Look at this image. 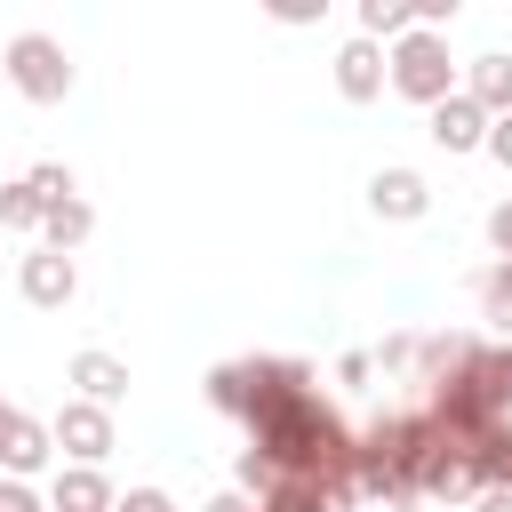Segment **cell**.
Instances as JSON below:
<instances>
[{
    "label": "cell",
    "mask_w": 512,
    "mask_h": 512,
    "mask_svg": "<svg viewBox=\"0 0 512 512\" xmlns=\"http://www.w3.org/2000/svg\"><path fill=\"white\" fill-rule=\"evenodd\" d=\"M208 408L248 424V456L280 480H352V424L320 400L304 360H224L208 368Z\"/></svg>",
    "instance_id": "cell-1"
},
{
    "label": "cell",
    "mask_w": 512,
    "mask_h": 512,
    "mask_svg": "<svg viewBox=\"0 0 512 512\" xmlns=\"http://www.w3.org/2000/svg\"><path fill=\"white\" fill-rule=\"evenodd\" d=\"M384 64H392V96H408V104H424V112L464 88V64L448 56V32H408V40L384 48Z\"/></svg>",
    "instance_id": "cell-2"
},
{
    "label": "cell",
    "mask_w": 512,
    "mask_h": 512,
    "mask_svg": "<svg viewBox=\"0 0 512 512\" xmlns=\"http://www.w3.org/2000/svg\"><path fill=\"white\" fill-rule=\"evenodd\" d=\"M0 64H8V88H16L24 104H64V96H72V56H64V40H48V32H16Z\"/></svg>",
    "instance_id": "cell-3"
},
{
    "label": "cell",
    "mask_w": 512,
    "mask_h": 512,
    "mask_svg": "<svg viewBox=\"0 0 512 512\" xmlns=\"http://www.w3.org/2000/svg\"><path fill=\"white\" fill-rule=\"evenodd\" d=\"M48 432H56L64 464H104L112 456V408H96V400H64L48 416Z\"/></svg>",
    "instance_id": "cell-4"
},
{
    "label": "cell",
    "mask_w": 512,
    "mask_h": 512,
    "mask_svg": "<svg viewBox=\"0 0 512 512\" xmlns=\"http://www.w3.org/2000/svg\"><path fill=\"white\" fill-rule=\"evenodd\" d=\"M16 296H24L32 312H64V304L80 296V264L56 256V248H32V256L16 264Z\"/></svg>",
    "instance_id": "cell-5"
},
{
    "label": "cell",
    "mask_w": 512,
    "mask_h": 512,
    "mask_svg": "<svg viewBox=\"0 0 512 512\" xmlns=\"http://www.w3.org/2000/svg\"><path fill=\"white\" fill-rule=\"evenodd\" d=\"M368 208H376L384 224H424V216H432V184H424L416 168H376V176H368Z\"/></svg>",
    "instance_id": "cell-6"
},
{
    "label": "cell",
    "mask_w": 512,
    "mask_h": 512,
    "mask_svg": "<svg viewBox=\"0 0 512 512\" xmlns=\"http://www.w3.org/2000/svg\"><path fill=\"white\" fill-rule=\"evenodd\" d=\"M384 80H392V64H384L376 40H344V48H336V96H344V104H376Z\"/></svg>",
    "instance_id": "cell-7"
},
{
    "label": "cell",
    "mask_w": 512,
    "mask_h": 512,
    "mask_svg": "<svg viewBox=\"0 0 512 512\" xmlns=\"http://www.w3.org/2000/svg\"><path fill=\"white\" fill-rule=\"evenodd\" d=\"M424 136L440 144V152H488V112L456 88L448 104H432V120H424Z\"/></svg>",
    "instance_id": "cell-8"
},
{
    "label": "cell",
    "mask_w": 512,
    "mask_h": 512,
    "mask_svg": "<svg viewBox=\"0 0 512 512\" xmlns=\"http://www.w3.org/2000/svg\"><path fill=\"white\" fill-rule=\"evenodd\" d=\"M120 496H112V480H104V464H56V480H48V512H112Z\"/></svg>",
    "instance_id": "cell-9"
},
{
    "label": "cell",
    "mask_w": 512,
    "mask_h": 512,
    "mask_svg": "<svg viewBox=\"0 0 512 512\" xmlns=\"http://www.w3.org/2000/svg\"><path fill=\"white\" fill-rule=\"evenodd\" d=\"M48 456H56V432L40 416H16V432L0 440V480H40Z\"/></svg>",
    "instance_id": "cell-10"
},
{
    "label": "cell",
    "mask_w": 512,
    "mask_h": 512,
    "mask_svg": "<svg viewBox=\"0 0 512 512\" xmlns=\"http://www.w3.org/2000/svg\"><path fill=\"white\" fill-rule=\"evenodd\" d=\"M464 384L496 408V416H512V336H496V344H480L472 360H464Z\"/></svg>",
    "instance_id": "cell-11"
},
{
    "label": "cell",
    "mask_w": 512,
    "mask_h": 512,
    "mask_svg": "<svg viewBox=\"0 0 512 512\" xmlns=\"http://www.w3.org/2000/svg\"><path fill=\"white\" fill-rule=\"evenodd\" d=\"M464 96H472L488 120H504V112H512V56H504V48L472 56V64H464Z\"/></svg>",
    "instance_id": "cell-12"
},
{
    "label": "cell",
    "mask_w": 512,
    "mask_h": 512,
    "mask_svg": "<svg viewBox=\"0 0 512 512\" xmlns=\"http://www.w3.org/2000/svg\"><path fill=\"white\" fill-rule=\"evenodd\" d=\"M72 384H80V400H96V408H112V400H128V360H112V352H72Z\"/></svg>",
    "instance_id": "cell-13"
},
{
    "label": "cell",
    "mask_w": 512,
    "mask_h": 512,
    "mask_svg": "<svg viewBox=\"0 0 512 512\" xmlns=\"http://www.w3.org/2000/svg\"><path fill=\"white\" fill-rule=\"evenodd\" d=\"M88 232H96V208H88V200H64V208H48V224H40V248H56V256H80V248H88Z\"/></svg>",
    "instance_id": "cell-14"
},
{
    "label": "cell",
    "mask_w": 512,
    "mask_h": 512,
    "mask_svg": "<svg viewBox=\"0 0 512 512\" xmlns=\"http://www.w3.org/2000/svg\"><path fill=\"white\" fill-rule=\"evenodd\" d=\"M408 32H416V0H360V40L392 48V40H408Z\"/></svg>",
    "instance_id": "cell-15"
},
{
    "label": "cell",
    "mask_w": 512,
    "mask_h": 512,
    "mask_svg": "<svg viewBox=\"0 0 512 512\" xmlns=\"http://www.w3.org/2000/svg\"><path fill=\"white\" fill-rule=\"evenodd\" d=\"M40 224H48V200H40L24 176H8V184H0V232H32V240H40Z\"/></svg>",
    "instance_id": "cell-16"
},
{
    "label": "cell",
    "mask_w": 512,
    "mask_h": 512,
    "mask_svg": "<svg viewBox=\"0 0 512 512\" xmlns=\"http://www.w3.org/2000/svg\"><path fill=\"white\" fill-rule=\"evenodd\" d=\"M472 296H480V320H488L496 336H512V264H488V272L472 280Z\"/></svg>",
    "instance_id": "cell-17"
},
{
    "label": "cell",
    "mask_w": 512,
    "mask_h": 512,
    "mask_svg": "<svg viewBox=\"0 0 512 512\" xmlns=\"http://www.w3.org/2000/svg\"><path fill=\"white\" fill-rule=\"evenodd\" d=\"M24 184L48 200V208H64V200H80V184H72V168L64 160H40V168H24Z\"/></svg>",
    "instance_id": "cell-18"
},
{
    "label": "cell",
    "mask_w": 512,
    "mask_h": 512,
    "mask_svg": "<svg viewBox=\"0 0 512 512\" xmlns=\"http://www.w3.org/2000/svg\"><path fill=\"white\" fill-rule=\"evenodd\" d=\"M488 248H496V264H512V200L488 208Z\"/></svg>",
    "instance_id": "cell-19"
},
{
    "label": "cell",
    "mask_w": 512,
    "mask_h": 512,
    "mask_svg": "<svg viewBox=\"0 0 512 512\" xmlns=\"http://www.w3.org/2000/svg\"><path fill=\"white\" fill-rule=\"evenodd\" d=\"M112 512H184V504H176L168 488H128V496H120Z\"/></svg>",
    "instance_id": "cell-20"
},
{
    "label": "cell",
    "mask_w": 512,
    "mask_h": 512,
    "mask_svg": "<svg viewBox=\"0 0 512 512\" xmlns=\"http://www.w3.org/2000/svg\"><path fill=\"white\" fill-rule=\"evenodd\" d=\"M0 512H48V496L32 480H0Z\"/></svg>",
    "instance_id": "cell-21"
},
{
    "label": "cell",
    "mask_w": 512,
    "mask_h": 512,
    "mask_svg": "<svg viewBox=\"0 0 512 512\" xmlns=\"http://www.w3.org/2000/svg\"><path fill=\"white\" fill-rule=\"evenodd\" d=\"M488 160L512 176V112H504V120H488Z\"/></svg>",
    "instance_id": "cell-22"
},
{
    "label": "cell",
    "mask_w": 512,
    "mask_h": 512,
    "mask_svg": "<svg viewBox=\"0 0 512 512\" xmlns=\"http://www.w3.org/2000/svg\"><path fill=\"white\" fill-rule=\"evenodd\" d=\"M368 376H376V352H344L336 360V384H368Z\"/></svg>",
    "instance_id": "cell-23"
},
{
    "label": "cell",
    "mask_w": 512,
    "mask_h": 512,
    "mask_svg": "<svg viewBox=\"0 0 512 512\" xmlns=\"http://www.w3.org/2000/svg\"><path fill=\"white\" fill-rule=\"evenodd\" d=\"M200 512H256V496H248V488H216Z\"/></svg>",
    "instance_id": "cell-24"
},
{
    "label": "cell",
    "mask_w": 512,
    "mask_h": 512,
    "mask_svg": "<svg viewBox=\"0 0 512 512\" xmlns=\"http://www.w3.org/2000/svg\"><path fill=\"white\" fill-rule=\"evenodd\" d=\"M472 512H512V488H488V496H472Z\"/></svg>",
    "instance_id": "cell-25"
},
{
    "label": "cell",
    "mask_w": 512,
    "mask_h": 512,
    "mask_svg": "<svg viewBox=\"0 0 512 512\" xmlns=\"http://www.w3.org/2000/svg\"><path fill=\"white\" fill-rule=\"evenodd\" d=\"M16 416H24V408H16V400H0V440L16 432Z\"/></svg>",
    "instance_id": "cell-26"
},
{
    "label": "cell",
    "mask_w": 512,
    "mask_h": 512,
    "mask_svg": "<svg viewBox=\"0 0 512 512\" xmlns=\"http://www.w3.org/2000/svg\"><path fill=\"white\" fill-rule=\"evenodd\" d=\"M432 512H456V504H432Z\"/></svg>",
    "instance_id": "cell-27"
}]
</instances>
